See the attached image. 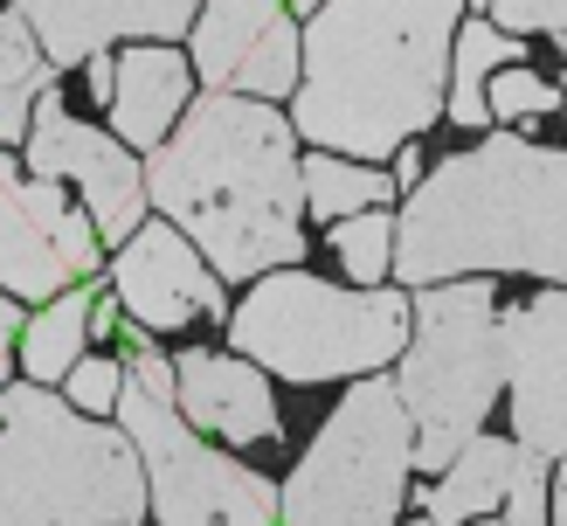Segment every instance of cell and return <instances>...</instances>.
Wrapping results in <instances>:
<instances>
[{
	"instance_id": "1",
	"label": "cell",
	"mask_w": 567,
	"mask_h": 526,
	"mask_svg": "<svg viewBox=\"0 0 567 526\" xmlns=\"http://www.w3.org/2000/svg\"><path fill=\"white\" fill-rule=\"evenodd\" d=\"M146 202L215 264V277H270L305 264L298 125L243 91H202L146 153Z\"/></svg>"
},
{
	"instance_id": "2",
	"label": "cell",
	"mask_w": 567,
	"mask_h": 526,
	"mask_svg": "<svg viewBox=\"0 0 567 526\" xmlns=\"http://www.w3.org/2000/svg\"><path fill=\"white\" fill-rule=\"evenodd\" d=\"M464 0H326L298 28L291 125L319 153L394 159L443 118Z\"/></svg>"
},
{
	"instance_id": "3",
	"label": "cell",
	"mask_w": 567,
	"mask_h": 526,
	"mask_svg": "<svg viewBox=\"0 0 567 526\" xmlns=\"http://www.w3.org/2000/svg\"><path fill=\"white\" fill-rule=\"evenodd\" d=\"M526 270L567 285V153L498 125L409 187L394 221V285Z\"/></svg>"
},
{
	"instance_id": "4",
	"label": "cell",
	"mask_w": 567,
	"mask_h": 526,
	"mask_svg": "<svg viewBox=\"0 0 567 526\" xmlns=\"http://www.w3.org/2000/svg\"><path fill=\"white\" fill-rule=\"evenodd\" d=\"M132 436L42 381L0 388V526H146Z\"/></svg>"
},
{
	"instance_id": "5",
	"label": "cell",
	"mask_w": 567,
	"mask_h": 526,
	"mask_svg": "<svg viewBox=\"0 0 567 526\" xmlns=\"http://www.w3.org/2000/svg\"><path fill=\"white\" fill-rule=\"evenodd\" d=\"M409 326H415V298H402V285L360 291V285H326L311 270H270L229 312V340L264 374L319 388V381L381 374L388 360H402Z\"/></svg>"
},
{
	"instance_id": "6",
	"label": "cell",
	"mask_w": 567,
	"mask_h": 526,
	"mask_svg": "<svg viewBox=\"0 0 567 526\" xmlns=\"http://www.w3.org/2000/svg\"><path fill=\"white\" fill-rule=\"evenodd\" d=\"M415 423V471H450V457L485 430L492 402L505 395V353H498V291L492 277H450L415 291V326L394 368Z\"/></svg>"
},
{
	"instance_id": "7",
	"label": "cell",
	"mask_w": 567,
	"mask_h": 526,
	"mask_svg": "<svg viewBox=\"0 0 567 526\" xmlns=\"http://www.w3.org/2000/svg\"><path fill=\"white\" fill-rule=\"evenodd\" d=\"M125 332V395H118V430L132 436L146 464V506L159 526H277V485L264 471L236 464L229 451H208L202 430L174 402V368L138 340V326L118 319Z\"/></svg>"
},
{
	"instance_id": "8",
	"label": "cell",
	"mask_w": 567,
	"mask_h": 526,
	"mask_svg": "<svg viewBox=\"0 0 567 526\" xmlns=\"http://www.w3.org/2000/svg\"><path fill=\"white\" fill-rule=\"evenodd\" d=\"M415 471V423L394 381L360 374L277 492V526H394Z\"/></svg>"
},
{
	"instance_id": "9",
	"label": "cell",
	"mask_w": 567,
	"mask_h": 526,
	"mask_svg": "<svg viewBox=\"0 0 567 526\" xmlns=\"http://www.w3.org/2000/svg\"><path fill=\"white\" fill-rule=\"evenodd\" d=\"M104 270V243L76 187L35 181L0 146V291L21 305H49L70 285H91Z\"/></svg>"
},
{
	"instance_id": "10",
	"label": "cell",
	"mask_w": 567,
	"mask_h": 526,
	"mask_svg": "<svg viewBox=\"0 0 567 526\" xmlns=\"http://www.w3.org/2000/svg\"><path fill=\"white\" fill-rule=\"evenodd\" d=\"M28 174L35 181H63L83 194V208H91V229L97 243L118 249L138 221H146V166H138L125 153V138L118 132H97V125H83L76 111H63V97H42L35 104V125H28Z\"/></svg>"
},
{
	"instance_id": "11",
	"label": "cell",
	"mask_w": 567,
	"mask_h": 526,
	"mask_svg": "<svg viewBox=\"0 0 567 526\" xmlns=\"http://www.w3.org/2000/svg\"><path fill=\"white\" fill-rule=\"evenodd\" d=\"M111 298L125 305L132 326L181 332V326H229V285L194 249L174 221H138L111 257Z\"/></svg>"
},
{
	"instance_id": "12",
	"label": "cell",
	"mask_w": 567,
	"mask_h": 526,
	"mask_svg": "<svg viewBox=\"0 0 567 526\" xmlns=\"http://www.w3.org/2000/svg\"><path fill=\"white\" fill-rule=\"evenodd\" d=\"M505 353V402H513V443L567 457V285H547L498 312Z\"/></svg>"
},
{
	"instance_id": "13",
	"label": "cell",
	"mask_w": 567,
	"mask_h": 526,
	"mask_svg": "<svg viewBox=\"0 0 567 526\" xmlns=\"http://www.w3.org/2000/svg\"><path fill=\"white\" fill-rule=\"evenodd\" d=\"M194 76L208 91L291 97L298 91V21L284 0H202L194 14Z\"/></svg>"
},
{
	"instance_id": "14",
	"label": "cell",
	"mask_w": 567,
	"mask_h": 526,
	"mask_svg": "<svg viewBox=\"0 0 567 526\" xmlns=\"http://www.w3.org/2000/svg\"><path fill=\"white\" fill-rule=\"evenodd\" d=\"M55 70H83L111 42H181L202 0H8Z\"/></svg>"
},
{
	"instance_id": "15",
	"label": "cell",
	"mask_w": 567,
	"mask_h": 526,
	"mask_svg": "<svg viewBox=\"0 0 567 526\" xmlns=\"http://www.w3.org/2000/svg\"><path fill=\"white\" fill-rule=\"evenodd\" d=\"M174 402H181V415H187L194 430L221 436L229 451H236V443H270V436H284L270 381H264L257 360H243V353L187 347L174 360Z\"/></svg>"
},
{
	"instance_id": "16",
	"label": "cell",
	"mask_w": 567,
	"mask_h": 526,
	"mask_svg": "<svg viewBox=\"0 0 567 526\" xmlns=\"http://www.w3.org/2000/svg\"><path fill=\"white\" fill-rule=\"evenodd\" d=\"M194 97H202L194 91V55H181L174 42H132V49H118V91H111L104 111L125 146L153 153L187 118Z\"/></svg>"
},
{
	"instance_id": "17",
	"label": "cell",
	"mask_w": 567,
	"mask_h": 526,
	"mask_svg": "<svg viewBox=\"0 0 567 526\" xmlns=\"http://www.w3.org/2000/svg\"><path fill=\"white\" fill-rule=\"evenodd\" d=\"M513 436H492L477 430L457 457H450V471H436V485H422V519L436 526H464L477 513H498L505 506V478H513Z\"/></svg>"
},
{
	"instance_id": "18",
	"label": "cell",
	"mask_w": 567,
	"mask_h": 526,
	"mask_svg": "<svg viewBox=\"0 0 567 526\" xmlns=\"http://www.w3.org/2000/svg\"><path fill=\"white\" fill-rule=\"evenodd\" d=\"M513 63H526V42H519V35H505V28L485 21V14L464 21L457 42H450V97H443L450 125H485V118H492L485 91H492V76L513 70Z\"/></svg>"
},
{
	"instance_id": "19",
	"label": "cell",
	"mask_w": 567,
	"mask_h": 526,
	"mask_svg": "<svg viewBox=\"0 0 567 526\" xmlns=\"http://www.w3.org/2000/svg\"><path fill=\"white\" fill-rule=\"evenodd\" d=\"M91 312H97V285H70L63 298H49L14 340L21 347V374L42 381V388L63 381L83 360V347H91Z\"/></svg>"
},
{
	"instance_id": "20",
	"label": "cell",
	"mask_w": 567,
	"mask_h": 526,
	"mask_svg": "<svg viewBox=\"0 0 567 526\" xmlns=\"http://www.w3.org/2000/svg\"><path fill=\"white\" fill-rule=\"evenodd\" d=\"M55 63L42 55L35 28L14 8H0V146H28V125H35V104L49 97Z\"/></svg>"
},
{
	"instance_id": "21",
	"label": "cell",
	"mask_w": 567,
	"mask_h": 526,
	"mask_svg": "<svg viewBox=\"0 0 567 526\" xmlns=\"http://www.w3.org/2000/svg\"><path fill=\"white\" fill-rule=\"evenodd\" d=\"M305 174V215H360V208H388L394 202V174L374 159H347V153H305L298 159Z\"/></svg>"
},
{
	"instance_id": "22",
	"label": "cell",
	"mask_w": 567,
	"mask_h": 526,
	"mask_svg": "<svg viewBox=\"0 0 567 526\" xmlns=\"http://www.w3.org/2000/svg\"><path fill=\"white\" fill-rule=\"evenodd\" d=\"M332 257L347 264L360 291H374L381 277H394V215L388 208H360L332 221Z\"/></svg>"
},
{
	"instance_id": "23",
	"label": "cell",
	"mask_w": 567,
	"mask_h": 526,
	"mask_svg": "<svg viewBox=\"0 0 567 526\" xmlns=\"http://www.w3.org/2000/svg\"><path fill=\"white\" fill-rule=\"evenodd\" d=\"M554 457L547 451H533V443H519L513 451V478H505V526H547L554 513Z\"/></svg>"
},
{
	"instance_id": "24",
	"label": "cell",
	"mask_w": 567,
	"mask_h": 526,
	"mask_svg": "<svg viewBox=\"0 0 567 526\" xmlns=\"http://www.w3.org/2000/svg\"><path fill=\"white\" fill-rule=\"evenodd\" d=\"M485 104H492V118H498V125H513V118H547V111H560V83H547L540 70L513 63V70H498V76H492Z\"/></svg>"
},
{
	"instance_id": "25",
	"label": "cell",
	"mask_w": 567,
	"mask_h": 526,
	"mask_svg": "<svg viewBox=\"0 0 567 526\" xmlns=\"http://www.w3.org/2000/svg\"><path fill=\"white\" fill-rule=\"evenodd\" d=\"M118 395H125V353L118 360H111V353H83L76 368L63 374V402L83 409V415H97V423L118 409Z\"/></svg>"
},
{
	"instance_id": "26",
	"label": "cell",
	"mask_w": 567,
	"mask_h": 526,
	"mask_svg": "<svg viewBox=\"0 0 567 526\" xmlns=\"http://www.w3.org/2000/svg\"><path fill=\"white\" fill-rule=\"evenodd\" d=\"M477 14L498 21L505 35H567V0H477Z\"/></svg>"
},
{
	"instance_id": "27",
	"label": "cell",
	"mask_w": 567,
	"mask_h": 526,
	"mask_svg": "<svg viewBox=\"0 0 567 526\" xmlns=\"http://www.w3.org/2000/svg\"><path fill=\"white\" fill-rule=\"evenodd\" d=\"M21 298H8L0 291V388H8V353H14V340H21Z\"/></svg>"
},
{
	"instance_id": "28",
	"label": "cell",
	"mask_w": 567,
	"mask_h": 526,
	"mask_svg": "<svg viewBox=\"0 0 567 526\" xmlns=\"http://www.w3.org/2000/svg\"><path fill=\"white\" fill-rule=\"evenodd\" d=\"M83 76H91V97H97V104H111V91H118V55L97 49L91 63H83Z\"/></svg>"
},
{
	"instance_id": "29",
	"label": "cell",
	"mask_w": 567,
	"mask_h": 526,
	"mask_svg": "<svg viewBox=\"0 0 567 526\" xmlns=\"http://www.w3.org/2000/svg\"><path fill=\"white\" fill-rule=\"evenodd\" d=\"M394 187H422V153H415V138H409V146H394Z\"/></svg>"
},
{
	"instance_id": "30",
	"label": "cell",
	"mask_w": 567,
	"mask_h": 526,
	"mask_svg": "<svg viewBox=\"0 0 567 526\" xmlns=\"http://www.w3.org/2000/svg\"><path fill=\"white\" fill-rule=\"evenodd\" d=\"M547 526H567V457H560V478H554V513H547Z\"/></svg>"
},
{
	"instance_id": "31",
	"label": "cell",
	"mask_w": 567,
	"mask_h": 526,
	"mask_svg": "<svg viewBox=\"0 0 567 526\" xmlns=\"http://www.w3.org/2000/svg\"><path fill=\"white\" fill-rule=\"evenodd\" d=\"M464 526H505V513H477V519H464Z\"/></svg>"
},
{
	"instance_id": "32",
	"label": "cell",
	"mask_w": 567,
	"mask_h": 526,
	"mask_svg": "<svg viewBox=\"0 0 567 526\" xmlns=\"http://www.w3.org/2000/svg\"><path fill=\"white\" fill-rule=\"evenodd\" d=\"M291 8H305V14H319V8H326V0H291Z\"/></svg>"
},
{
	"instance_id": "33",
	"label": "cell",
	"mask_w": 567,
	"mask_h": 526,
	"mask_svg": "<svg viewBox=\"0 0 567 526\" xmlns=\"http://www.w3.org/2000/svg\"><path fill=\"white\" fill-rule=\"evenodd\" d=\"M394 526H436V519H394Z\"/></svg>"
},
{
	"instance_id": "34",
	"label": "cell",
	"mask_w": 567,
	"mask_h": 526,
	"mask_svg": "<svg viewBox=\"0 0 567 526\" xmlns=\"http://www.w3.org/2000/svg\"><path fill=\"white\" fill-rule=\"evenodd\" d=\"M560 111H567V76H560Z\"/></svg>"
},
{
	"instance_id": "35",
	"label": "cell",
	"mask_w": 567,
	"mask_h": 526,
	"mask_svg": "<svg viewBox=\"0 0 567 526\" xmlns=\"http://www.w3.org/2000/svg\"><path fill=\"white\" fill-rule=\"evenodd\" d=\"M560 49H567V35H560Z\"/></svg>"
}]
</instances>
